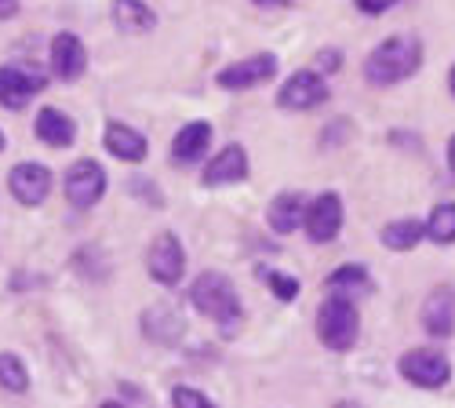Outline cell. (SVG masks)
<instances>
[{"label":"cell","mask_w":455,"mask_h":408,"mask_svg":"<svg viewBox=\"0 0 455 408\" xmlns=\"http://www.w3.org/2000/svg\"><path fill=\"white\" fill-rule=\"evenodd\" d=\"M448 88H451V95H455V66H451V73H448Z\"/></svg>","instance_id":"1f68e13d"},{"label":"cell","mask_w":455,"mask_h":408,"mask_svg":"<svg viewBox=\"0 0 455 408\" xmlns=\"http://www.w3.org/2000/svg\"><path fill=\"white\" fill-rule=\"evenodd\" d=\"M328 288H368V274L364 267H343L328 277Z\"/></svg>","instance_id":"d4e9b609"},{"label":"cell","mask_w":455,"mask_h":408,"mask_svg":"<svg viewBox=\"0 0 455 408\" xmlns=\"http://www.w3.org/2000/svg\"><path fill=\"white\" fill-rule=\"evenodd\" d=\"M427 237L437 244H455V201H444L427 219Z\"/></svg>","instance_id":"7402d4cb"},{"label":"cell","mask_w":455,"mask_h":408,"mask_svg":"<svg viewBox=\"0 0 455 408\" xmlns=\"http://www.w3.org/2000/svg\"><path fill=\"white\" fill-rule=\"evenodd\" d=\"M328 99V84H324V77L321 73H314V69H299V73H291L288 77V84L277 92V106L281 109H314V106H321Z\"/></svg>","instance_id":"9c48e42d"},{"label":"cell","mask_w":455,"mask_h":408,"mask_svg":"<svg viewBox=\"0 0 455 408\" xmlns=\"http://www.w3.org/2000/svg\"><path fill=\"white\" fill-rule=\"evenodd\" d=\"M255 4H267V8H277V4H288V0H255Z\"/></svg>","instance_id":"4dcf8cb0"},{"label":"cell","mask_w":455,"mask_h":408,"mask_svg":"<svg viewBox=\"0 0 455 408\" xmlns=\"http://www.w3.org/2000/svg\"><path fill=\"white\" fill-rule=\"evenodd\" d=\"M33 132H36V139H41L44 146H52V150H66V146L77 139V124H73L62 109H52V106L36 114Z\"/></svg>","instance_id":"9a60e30c"},{"label":"cell","mask_w":455,"mask_h":408,"mask_svg":"<svg viewBox=\"0 0 455 408\" xmlns=\"http://www.w3.org/2000/svg\"><path fill=\"white\" fill-rule=\"evenodd\" d=\"M146 267H149V277L164 288H175L186 274V252H182V241L175 234H161L154 244H149V255H146Z\"/></svg>","instance_id":"5b68a950"},{"label":"cell","mask_w":455,"mask_h":408,"mask_svg":"<svg viewBox=\"0 0 455 408\" xmlns=\"http://www.w3.org/2000/svg\"><path fill=\"white\" fill-rule=\"evenodd\" d=\"M267 277V284H270V292L277 295L281 303H291L295 295H299V277H288V274H281V270H267L262 274Z\"/></svg>","instance_id":"cb8c5ba5"},{"label":"cell","mask_w":455,"mask_h":408,"mask_svg":"<svg viewBox=\"0 0 455 408\" xmlns=\"http://www.w3.org/2000/svg\"><path fill=\"white\" fill-rule=\"evenodd\" d=\"M423 237H427V227L419 219H394L383 227V234H379V241H383L390 252H411Z\"/></svg>","instance_id":"ffe728a7"},{"label":"cell","mask_w":455,"mask_h":408,"mask_svg":"<svg viewBox=\"0 0 455 408\" xmlns=\"http://www.w3.org/2000/svg\"><path fill=\"white\" fill-rule=\"evenodd\" d=\"M15 12H19V0H0V22L12 19Z\"/></svg>","instance_id":"83f0119b"},{"label":"cell","mask_w":455,"mask_h":408,"mask_svg":"<svg viewBox=\"0 0 455 408\" xmlns=\"http://www.w3.org/2000/svg\"><path fill=\"white\" fill-rule=\"evenodd\" d=\"M0 387L12 394H26L29 390V372L15 354H0Z\"/></svg>","instance_id":"603a6c76"},{"label":"cell","mask_w":455,"mask_h":408,"mask_svg":"<svg viewBox=\"0 0 455 408\" xmlns=\"http://www.w3.org/2000/svg\"><path fill=\"white\" fill-rule=\"evenodd\" d=\"M142 328H146V336L154 340V343H172L182 336V317L168 307H154L146 317H142Z\"/></svg>","instance_id":"44dd1931"},{"label":"cell","mask_w":455,"mask_h":408,"mask_svg":"<svg viewBox=\"0 0 455 408\" xmlns=\"http://www.w3.org/2000/svg\"><path fill=\"white\" fill-rule=\"evenodd\" d=\"M106 194V172L99 161H77L66 172V201L73 208H92Z\"/></svg>","instance_id":"8992f818"},{"label":"cell","mask_w":455,"mask_h":408,"mask_svg":"<svg viewBox=\"0 0 455 408\" xmlns=\"http://www.w3.org/2000/svg\"><path fill=\"white\" fill-rule=\"evenodd\" d=\"M277 73V59L270 52H262V55H251V59H241L234 66H226L215 73V81L219 88H230V92H244V88H255L262 81H270Z\"/></svg>","instance_id":"30bf717a"},{"label":"cell","mask_w":455,"mask_h":408,"mask_svg":"<svg viewBox=\"0 0 455 408\" xmlns=\"http://www.w3.org/2000/svg\"><path fill=\"white\" fill-rule=\"evenodd\" d=\"M267 219H270L274 234H295L302 227V219H307V201H302L299 194H277Z\"/></svg>","instance_id":"ac0fdd59"},{"label":"cell","mask_w":455,"mask_h":408,"mask_svg":"<svg viewBox=\"0 0 455 408\" xmlns=\"http://www.w3.org/2000/svg\"><path fill=\"white\" fill-rule=\"evenodd\" d=\"M354 4L364 12V15H383V12H390L397 0H354Z\"/></svg>","instance_id":"4316f807"},{"label":"cell","mask_w":455,"mask_h":408,"mask_svg":"<svg viewBox=\"0 0 455 408\" xmlns=\"http://www.w3.org/2000/svg\"><path fill=\"white\" fill-rule=\"evenodd\" d=\"M248 175V154H244V146H226V150L219 157L208 161L204 168V182L208 187H234V182H241Z\"/></svg>","instance_id":"5bb4252c"},{"label":"cell","mask_w":455,"mask_h":408,"mask_svg":"<svg viewBox=\"0 0 455 408\" xmlns=\"http://www.w3.org/2000/svg\"><path fill=\"white\" fill-rule=\"evenodd\" d=\"M208 142H212V124L189 121V124L175 135V142H172V157H175L179 164H194V161H201V157L208 154Z\"/></svg>","instance_id":"2e32d148"},{"label":"cell","mask_w":455,"mask_h":408,"mask_svg":"<svg viewBox=\"0 0 455 408\" xmlns=\"http://www.w3.org/2000/svg\"><path fill=\"white\" fill-rule=\"evenodd\" d=\"M106 150L113 154V157H121V161H128V164H135V161H146V154H149V146H146V139L135 132V128H128V124H106Z\"/></svg>","instance_id":"e0dca14e"},{"label":"cell","mask_w":455,"mask_h":408,"mask_svg":"<svg viewBox=\"0 0 455 408\" xmlns=\"http://www.w3.org/2000/svg\"><path fill=\"white\" fill-rule=\"evenodd\" d=\"M189 303H194V310L208 321H219V324H234L241 321L244 307H241V295L234 288L230 277H222V274H201L194 281V288H189Z\"/></svg>","instance_id":"7a4b0ae2"},{"label":"cell","mask_w":455,"mask_h":408,"mask_svg":"<svg viewBox=\"0 0 455 408\" xmlns=\"http://www.w3.org/2000/svg\"><path fill=\"white\" fill-rule=\"evenodd\" d=\"M321 66L324 69H335L339 66V52H321Z\"/></svg>","instance_id":"f1b7e54d"},{"label":"cell","mask_w":455,"mask_h":408,"mask_svg":"<svg viewBox=\"0 0 455 408\" xmlns=\"http://www.w3.org/2000/svg\"><path fill=\"white\" fill-rule=\"evenodd\" d=\"M448 168H451V172H455V135H451V139H448Z\"/></svg>","instance_id":"f546056e"},{"label":"cell","mask_w":455,"mask_h":408,"mask_svg":"<svg viewBox=\"0 0 455 408\" xmlns=\"http://www.w3.org/2000/svg\"><path fill=\"white\" fill-rule=\"evenodd\" d=\"M302 227H307V237L314 244L335 241L339 230H343V197H339V194H321L317 201H310Z\"/></svg>","instance_id":"52a82bcc"},{"label":"cell","mask_w":455,"mask_h":408,"mask_svg":"<svg viewBox=\"0 0 455 408\" xmlns=\"http://www.w3.org/2000/svg\"><path fill=\"white\" fill-rule=\"evenodd\" d=\"M113 22L124 33H149L157 26V15L142 0H113Z\"/></svg>","instance_id":"d6986e66"},{"label":"cell","mask_w":455,"mask_h":408,"mask_svg":"<svg viewBox=\"0 0 455 408\" xmlns=\"http://www.w3.org/2000/svg\"><path fill=\"white\" fill-rule=\"evenodd\" d=\"M0 150H4V132H0Z\"/></svg>","instance_id":"d6a6232c"},{"label":"cell","mask_w":455,"mask_h":408,"mask_svg":"<svg viewBox=\"0 0 455 408\" xmlns=\"http://www.w3.org/2000/svg\"><path fill=\"white\" fill-rule=\"evenodd\" d=\"M397 368L411 387H423V390H437L451 380V361L441 350H408L397 361Z\"/></svg>","instance_id":"277c9868"},{"label":"cell","mask_w":455,"mask_h":408,"mask_svg":"<svg viewBox=\"0 0 455 408\" xmlns=\"http://www.w3.org/2000/svg\"><path fill=\"white\" fill-rule=\"evenodd\" d=\"M423 328L437 340L455 332V288H434L423 303Z\"/></svg>","instance_id":"7c38bea8"},{"label":"cell","mask_w":455,"mask_h":408,"mask_svg":"<svg viewBox=\"0 0 455 408\" xmlns=\"http://www.w3.org/2000/svg\"><path fill=\"white\" fill-rule=\"evenodd\" d=\"M88 66V52L73 33H59L52 41V73L59 81H77Z\"/></svg>","instance_id":"4fadbf2b"},{"label":"cell","mask_w":455,"mask_h":408,"mask_svg":"<svg viewBox=\"0 0 455 408\" xmlns=\"http://www.w3.org/2000/svg\"><path fill=\"white\" fill-rule=\"evenodd\" d=\"M317 336L335 354H343V350H350L357 343L361 317H357V307L347 300V295L335 292V295H328V300L321 303V310H317Z\"/></svg>","instance_id":"3957f363"},{"label":"cell","mask_w":455,"mask_h":408,"mask_svg":"<svg viewBox=\"0 0 455 408\" xmlns=\"http://www.w3.org/2000/svg\"><path fill=\"white\" fill-rule=\"evenodd\" d=\"M8 190L19 204L36 208V204H44L48 194H52V172L44 164H36V161H22L8 175Z\"/></svg>","instance_id":"ba28073f"},{"label":"cell","mask_w":455,"mask_h":408,"mask_svg":"<svg viewBox=\"0 0 455 408\" xmlns=\"http://www.w3.org/2000/svg\"><path fill=\"white\" fill-rule=\"evenodd\" d=\"M172 401H175V404H197V408H201V404H212L208 394H201V390H186V387H175V390H172Z\"/></svg>","instance_id":"484cf974"},{"label":"cell","mask_w":455,"mask_h":408,"mask_svg":"<svg viewBox=\"0 0 455 408\" xmlns=\"http://www.w3.org/2000/svg\"><path fill=\"white\" fill-rule=\"evenodd\" d=\"M423 66V44L415 36H390L383 41L364 62V81L375 88H390L408 81L415 69Z\"/></svg>","instance_id":"6da1fadb"},{"label":"cell","mask_w":455,"mask_h":408,"mask_svg":"<svg viewBox=\"0 0 455 408\" xmlns=\"http://www.w3.org/2000/svg\"><path fill=\"white\" fill-rule=\"evenodd\" d=\"M44 92V73L22 69V66H4L0 69V106L22 109L33 95Z\"/></svg>","instance_id":"8fae6325"}]
</instances>
